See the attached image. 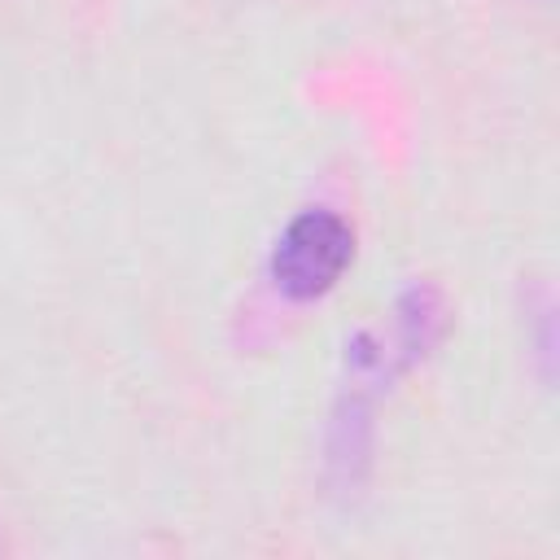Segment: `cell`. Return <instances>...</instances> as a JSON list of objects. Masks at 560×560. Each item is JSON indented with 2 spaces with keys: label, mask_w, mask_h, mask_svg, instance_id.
<instances>
[{
  "label": "cell",
  "mask_w": 560,
  "mask_h": 560,
  "mask_svg": "<svg viewBox=\"0 0 560 560\" xmlns=\"http://www.w3.org/2000/svg\"><path fill=\"white\" fill-rule=\"evenodd\" d=\"M354 258V228L332 210H302L276 236L271 284L293 302L324 298Z\"/></svg>",
  "instance_id": "6da1fadb"
}]
</instances>
